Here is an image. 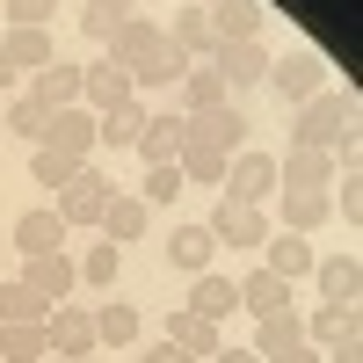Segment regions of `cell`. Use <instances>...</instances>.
Returning a JSON list of instances; mask_svg holds the SVG:
<instances>
[{
	"instance_id": "1",
	"label": "cell",
	"mask_w": 363,
	"mask_h": 363,
	"mask_svg": "<svg viewBox=\"0 0 363 363\" xmlns=\"http://www.w3.org/2000/svg\"><path fill=\"white\" fill-rule=\"evenodd\" d=\"M291 145H313V153H356V109L349 95H335V87H320L313 102H298V124H291Z\"/></svg>"
},
{
	"instance_id": "2",
	"label": "cell",
	"mask_w": 363,
	"mask_h": 363,
	"mask_svg": "<svg viewBox=\"0 0 363 363\" xmlns=\"http://www.w3.org/2000/svg\"><path fill=\"white\" fill-rule=\"evenodd\" d=\"M247 109H233V102H218V109H196V116H182V138L189 145H211V153H247Z\"/></svg>"
},
{
	"instance_id": "3",
	"label": "cell",
	"mask_w": 363,
	"mask_h": 363,
	"mask_svg": "<svg viewBox=\"0 0 363 363\" xmlns=\"http://www.w3.org/2000/svg\"><path fill=\"white\" fill-rule=\"evenodd\" d=\"M160 44H167V29H160L153 15H124V22H116V37L102 44V58H109V66H124V73L138 80V73L160 58Z\"/></svg>"
},
{
	"instance_id": "4",
	"label": "cell",
	"mask_w": 363,
	"mask_h": 363,
	"mask_svg": "<svg viewBox=\"0 0 363 363\" xmlns=\"http://www.w3.org/2000/svg\"><path fill=\"white\" fill-rule=\"evenodd\" d=\"M109 189H116V182H109L95 160H80V167H73V182L58 189V218H66V233H73V225H102Z\"/></svg>"
},
{
	"instance_id": "5",
	"label": "cell",
	"mask_w": 363,
	"mask_h": 363,
	"mask_svg": "<svg viewBox=\"0 0 363 363\" xmlns=\"http://www.w3.org/2000/svg\"><path fill=\"white\" fill-rule=\"evenodd\" d=\"M211 240L233 255V247H255L262 255V240H269V211L262 203H233V196H218V211H211Z\"/></svg>"
},
{
	"instance_id": "6",
	"label": "cell",
	"mask_w": 363,
	"mask_h": 363,
	"mask_svg": "<svg viewBox=\"0 0 363 363\" xmlns=\"http://www.w3.org/2000/svg\"><path fill=\"white\" fill-rule=\"evenodd\" d=\"M269 87L298 109V102H313L320 87H327V58L320 51H291V58H269Z\"/></svg>"
},
{
	"instance_id": "7",
	"label": "cell",
	"mask_w": 363,
	"mask_h": 363,
	"mask_svg": "<svg viewBox=\"0 0 363 363\" xmlns=\"http://www.w3.org/2000/svg\"><path fill=\"white\" fill-rule=\"evenodd\" d=\"M218 189L233 203H269V196H277V153H233V167H225Z\"/></svg>"
},
{
	"instance_id": "8",
	"label": "cell",
	"mask_w": 363,
	"mask_h": 363,
	"mask_svg": "<svg viewBox=\"0 0 363 363\" xmlns=\"http://www.w3.org/2000/svg\"><path fill=\"white\" fill-rule=\"evenodd\" d=\"M22 284L44 298V306H66L73 284H80V262L73 255H22Z\"/></svg>"
},
{
	"instance_id": "9",
	"label": "cell",
	"mask_w": 363,
	"mask_h": 363,
	"mask_svg": "<svg viewBox=\"0 0 363 363\" xmlns=\"http://www.w3.org/2000/svg\"><path fill=\"white\" fill-rule=\"evenodd\" d=\"M313 277H320V306H363V262H356V247L320 255Z\"/></svg>"
},
{
	"instance_id": "10",
	"label": "cell",
	"mask_w": 363,
	"mask_h": 363,
	"mask_svg": "<svg viewBox=\"0 0 363 363\" xmlns=\"http://www.w3.org/2000/svg\"><path fill=\"white\" fill-rule=\"evenodd\" d=\"M44 145L51 153H66V160H95V109H51V124H44Z\"/></svg>"
},
{
	"instance_id": "11",
	"label": "cell",
	"mask_w": 363,
	"mask_h": 363,
	"mask_svg": "<svg viewBox=\"0 0 363 363\" xmlns=\"http://www.w3.org/2000/svg\"><path fill=\"white\" fill-rule=\"evenodd\" d=\"M138 87H131V73L124 66H109V58H95V66H80V109H95V116H109L116 102H131Z\"/></svg>"
},
{
	"instance_id": "12",
	"label": "cell",
	"mask_w": 363,
	"mask_h": 363,
	"mask_svg": "<svg viewBox=\"0 0 363 363\" xmlns=\"http://www.w3.org/2000/svg\"><path fill=\"white\" fill-rule=\"evenodd\" d=\"M240 313H247V320L298 313V306H291V284L277 277V269H247V277H240Z\"/></svg>"
},
{
	"instance_id": "13",
	"label": "cell",
	"mask_w": 363,
	"mask_h": 363,
	"mask_svg": "<svg viewBox=\"0 0 363 363\" xmlns=\"http://www.w3.org/2000/svg\"><path fill=\"white\" fill-rule=\"evenodd\" d=\"M145 225H153V203L109 189V203H102V240H109V247H131V240H145Z\"/></svg>"
},
{
	"instance_id": "14",
	"label": "cell",
	"mask_w": 363,
	"mask_h": 363,
	"mask_svg": "<svg viewBox=\"0 0 363 363\" xmlns=\"http://www.w3.org/2000/svg\"><path fill=\"white\" fill-rule=\"evenodd\" d=\"M277 189H335V153L291 145V153L277 160Z\"/></svg>"
},
{
	"instance_id": "15",
	"label": "cell",
	"mask_w": 363,
	"mask_h": 363,
	"mask_svg": "<svg viewBox=\"0 0 363 363\" xmlns=\"http://www.w3.org/2000/svg\"><path fill=\"white\" fill-rule=\"evenodd\" d=\"M131 153H138L145 167H167V160L182 153V109H174V102L145 116V131H138V145H131Z\"/></svg>"
},
{
	"instance_id": "16",
	"label": "cell",
	"mask_w": 363,
	"mask_h": 363,
	"mask_svg": "<svg viewBox=\"0 0 363 363\" xmlns=\"http://www.w3.org/2000/svg\"><path fill=\"white\" fill-rule=\"evenodd\" d=\"M44 335H51V356H87V349H95V313L51 306V313H44Z\"/></svg>"
},
{
	"instance_id": "17",
	"label": "cell",
	"mask_w": 363,
	"mask_h": 363,
	"mask_svg": "<svg viewBox=\"0 0 363 363\" xmlns=\"http://www.w3.org/2000/svg\"><path fill=\"white\" fill-rule=\"evenodd\" d=\"M160 342H174L182 356H196V363H211V356L225 349V335H218L211 320H196L189 306H174V313H167V335H160Z\"/></svg>"
},
{
	"instance_id": "18",
	"label": "cell",
	"mask_w": 363,
	"mask_h": 363,
	"mask_svg": "<svg viewBox=\"0 0 363 363\" xmlns=\"http://www.w3.org/2000/svg\"><path fill=\"white\" fill-rule=\"evenodd\" d=\"M211 66H218L225 95H233V87H255V80H269V51H262V37H255V44H218V51H211Z\"/></svg>"
},
{
	"instance_id": "19",
	"label": "cell",
	"mask_w": 363,
	"mask_h": 363,
	"mask_svg": "<svg viewBox=\"0 0 363 363\" xmlns=\"http://www.w3.org/2000/svg\"><path fill=\"white\" fill-rule=\"evenodd\" d=\"M189 313L218 327L225 313H240V277H218V269H203V277H189Z\"/></svg>"
},
{
	"instance_id": "20",
	"label": "cell",
	"mask_w": 363,
	"mask_h": 363,
	"mask_svg": "<svg viewBox=\"0 0 363 363\" xmlns=\"http://www.w3.org/2000/svg\"><path fill=\"white\" fill-rule=\"evenodd\" d=\"M15 247L22 255H66V218L44 203V211H22L15 218Z\"/></svg>"
},
{
	"instance_id": "21",
	"label": "cell",
	"mask_w": 363,
	"mask_h": 363,
	"mask_svg": "<svg viewBox=\"0 0 363 363\" xmlns=\"http://www.w3.org/2000/svg\"><path fill=\"white\" fill-rule=\"evenodd\" d=\"M262 0H211V29H218V44H255L262 37Z\"/></svg>"
},
{
	"instance_id": "22",
	"label": "cell",
	"mask_w": 363,
	"mask_h": 363,
	"mask_svg": "<svg viewBox=\"0 0 363 363\" xmlns=\"http://www.w3.org/2000/svg\"><path fill=\"white\" fill-rule=\"evenodd\" d=\"M167 262L182 269V277H203V269L218 262V240H211V225H174V233H167Z\"/></svg>"
},
{
	"instance_id": "23",
	"label": "cell",
	"mask_w": 363,
	"mask_h": 363,
	"mask_svg": "<svg viewBox=\"0 0 363 363\" xmlns=\"http://www.w3.org/2000/svg\"><path fill=\"white\" fill-rule=\"evenodd\" d=\"M167 44H174L182 58H196V66H203V58L218 51V29H211V8H182V15L167 22Z\"/></svg>"
},
{
	"instance_id": "24",
	"label": "cell",
	"mask_w": 363,
	"mask_h": 363,
	"mask_svg": "<svg viewBox=\"0 0 363 363\" xmlns=\"http://www.w3.org/2000/svg\"><path fill=\"white\" fill-rule=\"evenodd\" d=\"M145 116H153V109H145L138 95H131V102H116L109 116H95V145H109V153H131L138 131H145Z\"/></svg>"
},
{
	"instance_id": "25",
	"label": "cell",
	"mask_w": 363,
	"mask_h": 363,
	"mask_svg": "<svg viewBox=\"0 0 363 363\" xmlns=\"http://www.w3.org/2000/svg\"><path fill=\"white\" fill-rule=\"evenodd\" d=\"M313 247H306V233H269L262 240V269H277V277L291 284V277H313Z\"/></svg>"
},
{
	"instance_id": "26",
	"label": "cell",
	"mask_w": 363,
	"mask_h": 363,
	"mask_svg": "<svg viewBox=\"0 0 363 363\" xmlns=\"http://www.w3.org/2000/svg\"><path fill=\"white\" fill-rule=\"evenodd\" d=\"M29 102H44V109H73L80 102V66H51L44 73H29Z\"/></svg>"
},
{
	"instance_id": "27",
	"label": "cell",
	"mask_w": 363,
	"mask_h": 363,
	"mask_svg": "<svg viewBox=\"0 0 363 363\" xmlns=\"http://www.w3.org/2000/svg\"><path fill=\"white\" fill-rule=\"evenodd\" d=\"M138 306H124V298H109V306H95V349H131L138 342Z\"/></svg>"
},
{
	"instance_id": "28",
	"label": "cell",
	"mask_w": 363,
	"mask_h": 363,
	"mask_svg": "<svg viewBox=\"0 0 363 363\" xmlns=\"http://www.w3.org/2000/svg\"><path fill=\"white\" fill-rule=\"evenodd\" d=\"M0 51L15 58V73H44L51 58H58L51 51V29H15V22H8V37H0Z\"/></svg>"
},
{
	"instance_id": "29",
	"label": "cell",
	"mask_w": 363,
	"mask_h": 363,
	"mask_svg": "<svg viewBox=\"0 0 363 363\" xmlns=\"http://www.w3.org/2000/svg\"><path fill=\"white\" fill-rule=\"evenodd\" d=\"M44 356H51V335H44V320L0 327V363H44Z\"/></svg>"
},
{
	"instance_id": "30",
	"label": "cell",
	"mask_w": 363,
	"mask_h": 363,
	"mask_svg": "<svg viewBox=\"0 0 363 363\" xmlns=\"http://www.w3.org/2000/svg\"><path fill=\"white\" fill-rule=\"evenodd\" d=\"M291 342H306V313H277V320H255V342H247V349L269 363V356H284Z\"/></svg>"
},
{
	"instance_id": "31",
	"label": "cell",
	"mask_w": 363,
	"mask_h": 363,
	"mask_svg": "<svg viewBox=\"0 0 363 363\" xmlns=\"http://www.w3.org/2000/svg\"><path fill=\"white\" fill-rule=\"evenodd\" d=\"M356 327H363V306H320V313H306V342L327 349V342L356 335Z\"/></svg>"
},
{
	"instance_id": "32",
	"label": "cell",
	"mask_w": 363,
	"mask_h": 363,
	"mask_svg": "<svg viewBox=\"0 0 363 363\" xmlns=\"http://www.w3.org/2000/svg\"><path fill=\"white\" fill-rule=\"evenodd\" d=\"M218 102H225V80H218V66H211V58L182 73V116H196V109H218Z\"/></svg>"
},
{
	"instance_id": "33",
	"label": "cell",
	"mask_w": 363,
	"mask_h": 363,
	"mask_svg": "<svg viewBox=\"0 0 363 363\" xmlns=\"http://www.w3.org/2000/svg\"><path fill=\"white\" fill-rule=\"evenodd\" d=\"M174 167H182V182H196V189H218V182H225V153H211V145H189V138H182V153H174Z\"/></svg>"
},
{
	"instance_id": "34",
	"label": "cell",
	"mask_w": 363,
	"mask_h": 363,
	"mask_svg": "<svg viewBox=\"0 0 363 363\" xmlns=\"http://www.w3.org/2000/svg\"><path fill=\"white\" fill-rule=\"evenodd\" d=\"M284 196V233H313L327 218V189H277Z\"/></svg>"
},
{
	"instance_id": "35",
	"label": "cell",
	"mask_w": 363,
	"mask_h": 363,
	"mask_svg": "<svg viewBox=\"0 0 363 363\" xmlns=\"http://www.w3.org/2000/svg\"><path fill=\"white\" fill-rule=\"evenodd\" d=\"M44 124H51V109L29 102V95H15L8 109H0V131H15V138H29V145H44Z\"/></svg>"
},
{
	"instance_id": "36",
	"label": "cell",
	"mask_w": 363,
	"mask_h": 363,
	"mask_svg": "<svg viewBox=\"0 0 363 363\" xmlns=\"http://www.w3.org/2000/svg\"><path fill=\"white\" fill-rule=\"evenodd\" d=\"M51 306H44V298L37 291H29L22 277H8V284H0V327H22V320H44Z\"/></svg>"
},
{
	"instance_id": "37",
	"label": "cell",
	"mask_w": 363,
	"mask_h": 363,
	"mask_svg": "<svg viewBox=\"0 0 363 363\" xmlns=\"http://www.w3.org/2000/svg\"><path fill=\"white\" fill-rule=\"evenodd\" d=\"M189 66H196V58H182L174 44H160V58H153V66H145L131 87H138V95H153V87H182V73H189Z\"/></svg>"
},
{
	"instance_id": "38",
	"label": "cell",
	"mask_w": 363,
	"mask_h": 363,
	"mask_svg": "<svg viewBox=\"0 0 363 363\" xmlns=\"http://www.w3.org/2000/svg\"><path fill=\"white\" fill-rule=\"evenodd\" d=\"M73 167H80V160L51 153V145H37V153H29V182H37V189H66V182H73Z\"/></svg>"
},
{
	"instance_id": "39",
	"label": "cell",
	"mask_w": 363,
	"mask_h": 363,
	"mask_svg": "<svg viewBox=\"0 0 363 363\" xmlns=\"http://www.w3.org/2000/svg\"><path fill=\"white\" fill-rule=\"evenodd\" d=\"M116 269H124V247H109V240H102V247H87V255H80V284L109 291V284H116Z\"/></svg>"
},
{
	"instance_id": "40",
	"label": "cell",
	"mask_w": 363,
	"mask_h": 363,
	"mask_svg": "<svg viewBox=\"0 0 363 363\" xmlns=\"http://www.w3.org/2000/svg\"><path fill=\"white\" fill-rule=\"evenodd\" d=\"M182 189H189V182H182L174 160H167V167H145V182H138V196H145V203H174Z\"/></svg>"
},
{
	"instance_id": "41",
	"label": "cell",
	"mask_w": 363,
	"mask_h": 363,
	"mask_svg": "<svg viewBox=\"0 0 363 363\" xmlns=\"http://www.w3.org/2000/svg\"><path fill=\"white\" fill-rule=\"evenodd\" d=\"M51 15H58V0H8L15 29H51Z\"/></svg>"
},
{
	"instance_id": "42",
	"label": "cell",
	"mask_w": 363,
	"mask_h": 363,
	"mask_svg": "<svg viewBox=\"0 0 363 363\" xmlns=\"http://www.w3.org/2000/svg\"><path fill=\"white\" fill-rule=\"evenodd\" d=\"M116 22H124V15H116V8H102V0H87V8H80V29H87L95 44H109V37H116Z\"/></svg>"
},
{
	"instance_id": "43",
	"label": "cell",
	"mask_w": 363,
	"mask_h": 363,
	"mask_svg": "<svg viewBox=\"0 0 363 363\" xmlns=\"http://www.w3.org/2000/svg\"><path fill=\"white\" fill-rule=\"evenodd\" d=\"M327 211H342V218H356V211H363V182H356V167L342 174V196H327Z\"/></svg>"
},
{
	"instance_id": "44",
	"label": "cell",
	"mask_w": 363,
	"mask_h": 363,
	"mask_svg": "<svg viewBox=\"0 0 363 363\" xmlns=\"http://www.w3.org/2000/svg\"><path fill=\"white\" fill-rule=\"evenodd\" d=\"M320 363H363V335H342V342H327Z\"/></svg>"
},
{
	"instance_id": "45",
	"label": "cell",
	"mask_w": 363,
	"mask_h": 363,
	"mask_svg": "<svg viewBox=\"0 0 363 363\" xmlns=\"http://www.w3.org/2000/svg\"><path fill=\"white\" fill-rule=\"evenodd\" d=\"M269 363H320V349H313V342H291L284 356H269Z\"/></svg>"
},
{
	"instance_id": "46",
	"label": "cell",
	"mask_w": 363,
	"mask_h": 363,
	"mask_svg": "<svg viewBox=\"0 0 363 363\" xmlns=\"http://www.w3.org/2000/svg\"><path fill=\"white\" fill-rule=\"evenodd\" d=\"M145 363H196V356H182L174 342H153V349H145Z\"/></svg>"
},
{
	"instance_id": "47",
	"label": "cell",
	"mask_w": 363,
	"mask_h": 363,
	"mask_svg": "<svg viewBox=\"0 0 363 363\" xmlns=\"http://www.w3.org/2000/svg\"><path fill=\"white\" fill-rule=\"evenodd\" d=\"M211 363H262V356H255V349H218Z\"/></svg>"
},
{
	"instance_id": "48",
	"label": "cell",
	"mask_w": 363,
	"mask_h": 363,
	"mask_svg": "<svg viewBox=\"0 0 363 363\" xmlns=\"http://www.w3.org/2000/svg\"><path fill=\"white\" fill-rule=\"evenodd\" d=\"M0 87H15V58L8 51H0Z\"/></svg>"
},
{
	"instance_id": "49",
	"label": "cell",
	"mask_w": 363,
	"mask_h": 363,
	"mask_svg": "<svg viewBox=\"0 0 363 363\" xmlns=\"http://www.w3.org/2000/svg\"><path fill=\"white\" fill-rule=\"evenodd\" d=\"M102 8H116V15H138V0H102Z\"/></svg>"
},
{
	"instance_id": "50",
	"label": "cell",
	"mask_w": 363,
	"mask_h": 363,
	"mask_svg": "<svg viewBox=\"0 0 363 363\" xmlns=\"http://www.w3.org/2000/svg\"><path fill=\"white\" fill-rule=\"evenodd\" d=\"M51 363H87V356H51Z\"/></svg>"
},
{
	"instance_id": "51",
	"label": "cell",
	"mask_w": 363,
	"mask_h": 363,
	"mask_svg": "<svg viewBox=\"0 0 363 363\" xmlns=\"http://www.w3.org/2000/svg\"><path fill=\"white\" fill-rule=\"evenodd\" d=\"M182 8H211V0H182Z\"/></svg>"
},
{
	"instance_id": "52",
	"label": "cell",
	"mask_w": 363,
	"mask_h": 363,
	"mask_svg": "<svg viewBox=\"0 0 363 363\" xmlns=\"http://www.w3.org/2000/svg\"><path fill=\"white\" fill-rule=\"evenodd\" d=\"M73 8H87V0H73Z\"/></svg>"
}]
</instances>
